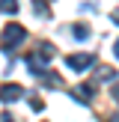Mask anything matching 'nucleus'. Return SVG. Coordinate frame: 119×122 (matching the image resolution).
Here are the masks:
<instances>
[{"instance_id":"nucleus-1","label":"nucleus","mask_w":119,"mask_h":122,"mask_svg":"<svg viewBox=\"0 0 119 122\" xmlns=\"http://www.w3.org/2000/svg\"><path fill=\"white\" fill-rule=\"evenodd\" d=\"M24 39H27V30H24L21 24H9V27L3 30V39H0L3 54H12L18 45H24Z\"/></svg>"},{"instance_id":"nucleus-6","label":"nucleus","mask_w":119,"mask_h":122,"mask_svg":"<svg viewBox=\"0 0 119 122\" xmlns=\"http://www.w3.org/2000/svg\"><path fill=\"white\" fill-rule=\"evenodd\" d=\"M74 98L77 101H89V98H92V86H77L74 89Z\"/></svg>"},{"instance_id":"nucleus-4","label":"nucleus","mask_w":119,"mask_h":122,"mask_svg":"<svg viewBox=\"0 0 119 122\" xmlns=\"http://www.w3.org/2000/svg\"><path fill=\"white\" fill-rule=\"evenodd\" d=\"M0 12L3 15H15L18 12V0H0Z\"/></svg>"},{"instance_id":"nucleus-2","label":"nucleus","mask_w":119,"mask_h":122,"mask_svg":"<svg viewBox=\"0 0 119 122\" xmlns=\"http://www.w3.org/2000/svg\"><path fill=\"white\" fill-rule=\"evenodd\" d=\"M92 54H71L69 60H65V66L69 69H74V71H86V69H92Z\"/></svg>"},{"instance_id":"nucleus-5","label":"nucleus","mask_w":119,"mask_h":122,"mask_svg":"<svg viewBox=\"0 0 119 122\" xmlns=\"http://www.w3.org/2000/svg\"><path fill=\"white\" fill-rule=\"evenodd\" d=\"M71 30V33H74V36H71V39H89V27H83V24H74V27H69Z\"/></svg>"},{"instance_id":"nucleus-3","label":"nucleus","mask_w":119,"mask_h":122,"mask_svg":"<svg viewBox=\"0 0 119 122\" xmlns=\"http://www.w3.org/2000/svg\"><path fill=\"white\" fill-rule=\"evenodd\" d=\"M24 95V89L18 86V83H3V86H0V101H3V104H12V101H18Z\"/></svg>"},{"instance_id":"nucleus-7","label":"nucleus","mask_w":119,"mask_h":122,"mask_svg":"<svg viewBox=\"0 0 119 122\" xmlns=\"http://www.w3.org/2000/svg\"><path fill=\"white\" fill-rule=\"evenodd\" d=\"M30 104H33V110H42V107H45V101H42V98H36V95H33V98H30Z\"/></svg>"},{"instance_id":"nucleus-8","label":"nucleus","mask_w":119,"mask_h":122,"mask_svg":"<svg viewBox=\"0 0 119 122\" xmlns=\"http://www.w3.org/2000/svg\"><path fill=\"white\" fill-rule=\"evenodd\" d=\"M3 122H21V119H15L12 113H3Z\"/></svg>"}]
</instances>
